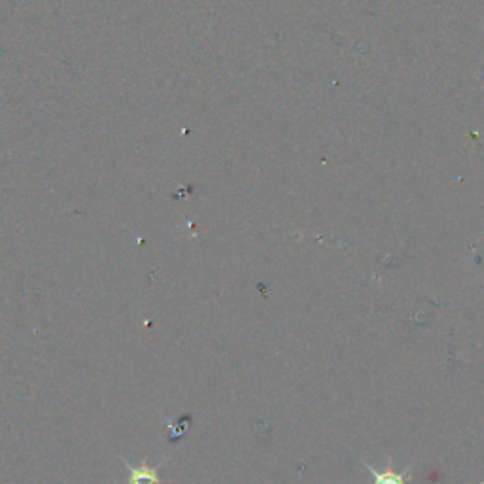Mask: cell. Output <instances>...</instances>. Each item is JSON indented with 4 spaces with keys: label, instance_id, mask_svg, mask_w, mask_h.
<instances>
[{
    "label": "cell",
    "instance_id": "cell-1",
    "mask_svg": "<svg viewBox=\"0 0 484 484\" xmlns=\"http://www.w3.org/2000/svg\"><path fill=\"white\" fill-rule=\"evenodd\" d=\"M368 468L373 475V484H409V479H411L409 473L394 471V468H386V470H375L371 466Z\"/></svg>",
    "mask_w": 484,
    "mask_h": 484
},
{
    "label": "cell",
    "instance_id": "cell-2",
    "mask_svg": "<svg viewBox=\"0 0 484 484\" xmlns=\"http://www.w3.org/2000/svg\"><path fill=\"white\" fill-rule=\"evenodd\" d=\"M159 475L148 463H140L138 468L129 466V484H159Z\"/></svg>",
    "mask_w": 484,
    "mask_h": 484
}]
</instances>
